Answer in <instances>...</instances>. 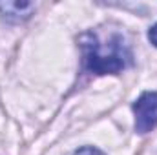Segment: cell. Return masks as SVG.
Listing matches in <instances>:
<instances>
[{
    "label": "cell",
    "instance_id": "cell-1",
    "mask_svg": "<svg viewBox=\"0 0 157 155\" xmlns=\"http://www.w3.org/2000/svg\"><path fill=\"white\" fill-rule=\"evenodd\" d=\"M82 64L84 70L95 75H117L133 62V55L122 35L113 33L108 39H101L93 31L80 35Z\"/></svg>",
    "mask_w": 157,
    "mask_h": 155
},
{
    "label": "cell",
    "instance_id": "cell-2",
    "mask_svg": "<svg viewBox=\"0 0 157 155\" xmlns=\"http://www.w3.org/2000/svg\"><path fill=\"white\" fill-rule=\"evenodd\" d=\"M135 131L148 133L157 128V91H144L133 102Z\"/></svg>",
    "mask_w": 157,
    "mask_h": 155
},
{
    "label": "cell",
    "instance_id": "cell-3",
    "mask_svg": "<svg viewBox=\"0 0 157 155\" xmlns=\"http://www.w3.org/2000/svg\"><path fill=\"white\" fill-rule=\"evenodd\" d=\"M33 9V2H0V15L7 22H22L31 17Z\"/></svg>",
    "mask_w": 157,
    "mask_h": 155
},
{
    "label": "cell",
    "instance_id": "cell-4",
    "mask_svg": "<svg viewBox=\"0 0 157 155\" xmlns=\"http://www.w3.org/2000/svg\"><path fill=\"white\" fill-rule=\"evenodd\" d=\"M73 155H104V153H102L101 150L93 148V146H82V148H78Z\"/></svg>",
    "mask_w": 157,
    "mask_h": 155
},
{
    "label": "cell",
    "instance_id": "cell-5",
    "mask_svg": "<svg viewBox=\"0 0 157 155\" xmlns=\"http://www.w3.org/2000/svg\"><path fill=\"white\" fill-rule=\"evenodd\" d=\"M148 39H150V42L157 47V24L150 28V31H148Z\"/></svg>",
    "mask_w": 157,
    "mask_h": 155
}]
</instances>
